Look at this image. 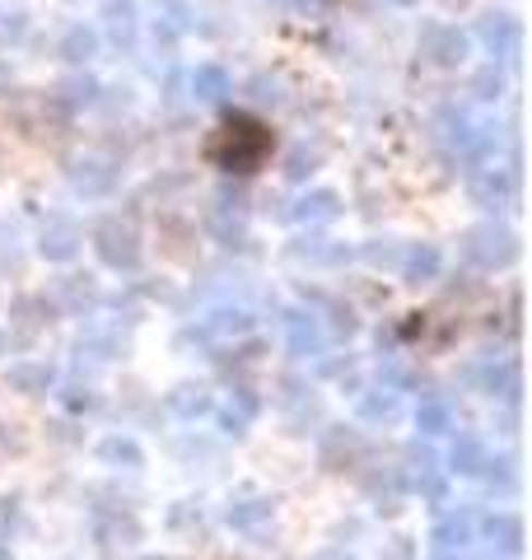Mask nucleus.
Returning a JSON list of instances; mask_svg holds the SVG:
<instances>
[{"instance_id": "1", "label": "nucleus", "mask_w": 532, "mask_h": 560, "mask_svg": "<svg viewBox=\"0 0 532 560\" xmlns=\"http://www.w3.org/2000/svg\"><path fill=\"white\" fill-rule=\"evenodd\" d=\"M266 150H271V136H266L253 118H229L220 126V136H215V145H210V155L220 159L225 169H234V173L257 169Z\"/></svg>"}, {"instance_id": "2", "label": "nucleus", "mask_w": 532, "mask_h": 560, "mask_svg": "<svg viewBox=\"0 0 532 560\" xmlns=\"http://www.w3.org/2000/svg\"><path fill=\"white\" fill-rule=\"evenodd\" d=\"M462 257L476 261V267H486V271L509 267V261L519 257V234L505 229V224H495V220H486V224H476V229L462 234Z\"/></svg>"}, {"instance_id": "3", "label": "nucleus", "mask_w": 532, "mask_h": 560, "mask_svg": "<svg viewBox=\"0 0 532 560\" xmlns=\"http://www.w3.org/2000/svg\"><path fill=\"white\" fill-rule=\"evenodd\" d=\"M94 248H98V257H104L112 271H136V261H141L136 229H131L126 220H118V216L94 229Z\"/></svg>"}, {"instance_id": "4", "label": "nucleus", "mask_w": 532, "mask_h": 560, "mask_svg": "<svg viewBox=\"0 0 532 560\" xmlns=\"http://www.w3.org/2000/svg\"><path fill=\"white\" fill-rule=\"evenodd\" d=\"M421 57L439 71H458L468 61V33L454 24H425L421 28Z\"/></svg>"}, {"instance_id": "5", "label": "nucleus", "mask_w": 532, "mask_h": 560, "mask_svg": "<svg viewBox=\"0 0 532 560\" xmlns=\"http://www.w3.org/2000/svg\"><path fill=\"white\" fill-rule=\"evenodd\" d=\"M112 183H118V169L104 159V155H80L71 163V187L80 196H108Z\"/></svg>"}, {"instance_id": "6", "label": "nucleus", "mask_w": 532, "mask_h": 560, "mask_svg": "<svg viewBox=\"0 0 532 560\" xmlns=\"http://www.w3.org/2000/svg\"><path fill=\"white\" fill-rule=\"evenodd\" d=\"M476 33H481V42H486V52L500 57V61H509L513 52H519V42H523V28H519L513 14H486Z\"/></svg>"}, {"instance_id": "7", "label": "nucleus", "mask_w": 532, "mask_h": 560, "mask_svg": "<svg viewBox=\"0 0 532 560\" xmlns=\"http://www.w3.org/2000/svg\"><path fill=\"white\" fill-rule=\"evenodd\" d=\"M80 243H85V234H80V224L75 220H47L43 224V239H38V253L47 261H71L80 253Z\"/></svg>"}, {"instance_id": "8", "label": "nucleus", "mask_w": 532, "mask_h": 560, "mask_svg": "<svg viewBox=\"0 0 532 560\" xmlns=\"http://www.w3.org/2000/svg\"><path fill=\"white\" fill-rule=\"evenodd\" d=\"M513 187H519V178H513L509 169H486L472 178V202L486 206V210H500L513 202Z\"/></svg>"}, {"instance_id": "9", "label": "nucleus", "mask_w": 532, "mask_h": 560, "mask_svg": "<svg viewBox=\"0 0 532 560\" xmlns=\"http://www.w3.org/2000/svg\"><path fill=\"white\" fill-rule=\"evenodd\" d=\"M407 482L421 490V496H430V500H439L444 496V476H439V458H435V449H425V443H415V449L407 453Z\"/></svg>"}, {"instance_id": "10", "label": "nucleus", "mask_w": 532, "mask_h": 560, "mask_svg": "<svg viewBox=\"0 0 532 560\" xmlns=\"http://www.w3.org/2000/svg\"><path fill=\"white\" fill-rule=\"evenodd\" d=\"M257 327V318H253V308H243V304H229V308H215L210 318L202 322V337H220V341H229V337H247Z\"/></svg>"}, {"instance_id": "11", "label": "nucleus", "mask_w": 532, "mask_h": 560, "mask_svg": "<svg viewBox=\"0 0 532 560\" xmlns=\"http://www.w3.org/2000/svg\"><path fill=\"white\" fill-rule=\"evenodd\" d=\"M286 337H290V351L299 355V360H313V355H323V327H318V318L313 313H290L286 318Z\"/></svg>"}, {"instance_id": "12", "label": "nucleus", "mask_w": 532, "mask_h": 560, "mask_svg": "<svg viewBox=\"0 0 532 560\" xmlns=\"http://www.w3.org/2000/svg\"><path fill=\"white\" fill-rule=\"evenodd\" d=\"M290 216H294L299 224H327V220H337V216H341V196L331 192V187H318V192L299 196Z\"/></svg>"}, {"instance_id": "13", "label": "nucleus", "mask_w": 532, "mask_h": 560, "mask_svg": "<svg viewBox=\"0 0 532 560\" xmlns=\"http://www.w3.org/2000/svg\"><path fill=\"white\" fill-rule=\"evenodd\" d=\"M444 267L439 248H430V243H411V248H402V280H411V285H425V280H435Z\"/></svg>"}, {"instance_id": "14", "label": "nucleus", "mask_w": 532, "mask_h": 560, "mask_svg": "<svg viewBox=\"0 0 532 560\" xmlns=\"http://www.w3.org/2000/svg\"><path fill=\"white\" fill-rule=\"evenodd\" d=\"M397 416H402V392L392 388H374L360 398V421L364 425H392Z\"/></svg>"}, {"instance_id": "15", "label": "nucleus", "mask_w": 532, "mask_h": 560, "mask_svg": "<svg viewBox=\"0 0 532 560\" xmlns=\"http://www.w3.org/2000/svg\"><path fill=\"white\" fill-rule=\"evenodd\" d=\"M271 514H276V504L266 500V496H253V500H234V504H229L225 509V523H229V528H239V533H253Z\"/></svg>"}, {"instance_id": "16", "label": "nucleus", "mask_w": 532, "mask_h": 560, "mask_svg": "<svg viewBox=\"0 0 532 560\" xmlns=\"http://www.w3.org/2000/svg\"><path fill=\"white\" fill-rule=\"evenodd\" d=\"M188 89H192L196 104H225L229 75L220 71V65H196V71L188 75Z\"/></svg>"}, {"instance_id": "17", "label": "nucleus", "mask_w": 532, "mask_h": 560, "mask_svg": "<svg viewBox=\"0 0 532 560\" xmlns=\"http://www.w3.org/2000/svg\"><path fill=\"white\" fill-rule=\"evenodd\" d=\"M472 537H476V519L468 514V509H458V514H444V519H439V528H435L439 551H462Z\"/></svg>"}, {"instance_id": "18", "label": "nucleus", "mask_w": 532, "mask_h": 560, "mask_svg": "<svg viewBox=\"0 0 532 560\" xmlns=\"http://www.w3.org/2000/svg\"><path fill=\"white\" fill-rule=\"evenodd\" d=\"M5 384H10L14 392H28V398H38V392L52 388V369L38 365V360H20V365L5 369Z\"/></svg>"}, {"instance_id": "19", "label": "nucleus", "mask_w": 532, "mask_h": 560, "mask_svg": "<svg viewBox=\"0 0 532 560\" xmlns=\"http://www.w3.org/2000/svg\"><path fill=\"white\" fill-rule=\"evenodd\" d=\"M448 467H454L458 476H481V467H486V443L462 430L454 439V453H448Z\"/></svg>"}, {"instance_id": "20", "label": "nucleus", "mask_w": 532, "mask_h": 560, "mask_svg": "<svg viewBox=\"0 0 532 560\" xmlns=\"http://www.w3.org/2000/svg\"><path fill=\"white\" fill-rule=\"evenodd\" d=\"M486 537L495 541V551L519 556L523 551V519L519 514H491L486 519Z\"/></svg>"}, {"instance_id": "21", "label": "nucleus", "mask_w": 532, "mask_h": 560, "mask_svg": "<svg viewBox=\"0 0 532 560\" xmlns=\"http://www.w3.org/2000/svg\"><path fill=\"white\" fill-rule=\"evenodd\" d=\"M61 57L71 61V65H89V61L98 57V28H89V24L65 28V38H61Z\"/></svg>"}, {"instance_id": "22", "label": "nucleus", "mask_w": 532, "mask_h": 560, "mask_svg": "<svg viewBox=\"0 0 532 560\" xmlns=\"http://www.w3.org/2000/svg\"><path fill=\"white\" fill-rule=\"evenodd\" d=\"M294 261H318V267H337V261H346V243L337 239H299L290 248Z\"/></svg>"}, {"instance_id": "23", "label": "nucleus", "mask_w": 532, "mask_h": 560, "mask_svg": "<svg viewBox=\"0 0 532 560\" xmlns=\"http://www.w3.org/2000/svg\"><path fill=\"white\" fill-rule=\"evenodd\" d=\"M210 406H215V402H210V392H206V388H196V384H182V388L169 392V411H173V416H182V421L206 416Z\"/></svg>"}, {"instance_id": "24", "label": "nucleus", "mask_w": 532, "mask_h": 560, "mask_svg": "<svg viewBox=\"0 0 532 560\" xmlns=\"http://www.w3.org/2000/svg\"><path fill=\"white\" fill-rule=\"evenodd\" d=\"M98 458H104V463H112V467H141V463H145L141 443L126 439V435H108L104 443H98Z\"/></svg>"}, {"instance_id": "25", "label": "nucleus", "mask_w": 532, "mask_h": 560, "mask_svg": "<svg viewBox=\"0 0 532 560\" xmlns=\"http://www.w3.org/2000/svg\"><path fill=\"white\" fill-rule=\"evenodd\" d=\"M481 388L491 392V398H519V369L513 365H491L486 374H481Z\"/></svg>"}, {"instance_id": "26", "label": "nucleus", "mask_w": 532, "mask_h": 560, "mask_svg": "<svg viewBox=\"0 0 532 560\" xmlns=\"http://www.w3.org/2000/svg\"><path fill=\"white\" fill-rule=\"evenodd\" d=\"M108 28H112V38L118 42H136V5L131 0H112L108 5Z\"/></svg>"}, {"instance_id": "27", "label": "nucleus", "mask_w": 532, "mask_h": 560, "mask_svg": "<svg viewBox=\"0 0 532 560\" xmlns=\"http://www.w3.org/2000/svg\"><path fill=\"white\" fill-rule=\"evenodd\" d=\"M415 425H421L425 439H439V435L454 430V421H448V406L444 402H425L421 411H415Z\"/></svg>"}, {"instance_id": "28", "label": "nucleus", "mask_w": 532, "mask_h": 560, "mask_svg": "<svg viewBox=\"0 0 532 560\" xmlns=\"http://www.w3.org/2000/svg\"><path fill=\"white\" fill-rule=\"evenodd\" d=\"M364 261L378 271H397L402 267V248H397L392 239H374V243H364Z\"/></svg>"}, {"instance_id": "29", "label": "nucleus", "mask_w": 532, "mask_h": 560, "mask_svg": "<svg viewBox=\"0 0 532 560\" xmlns=\"http://www.w3.org/2000/svg\"><path fill=\"white\" fill-rule=\"evenodd\" d=\"M253 411H257V402L247 398V392H239V406L229 402V406L220 411V430H225V435H243V430H247V416H253Z\"/></svg>"}, {"instance_id": "30", "label": "nucleus", "mask_w": 532, "mask_h": 560, "mask_svg": "<svg viewBox=\"0 0 532 560\" xmlns=\"http://www.w3.org/2000/svg\"><path fill=\"white\" fill-rule=\"evenodd\" d=\"M24 33H28L24 10H10V5H0V47H14V42H24Z\"/></svg>"}, {"instance_id": "31", "label": "nucleus", "mask_w": 532, "mask_h": 560, "mask_svg": "<svg viewBox=\"0 0 532 560\" xmlns=\"http://www.w3.org/2000/svg\"><path fill=\"white\" fill-rule=\"evenodd\" d=\"M318 159H323L318 150H309V145H299V150L290 155V169H286V173L294 178V183H304V178H309L313 169H318Z\"/></svg>"}, {"instance_id": "32", "label": "nucleus", "mask_w": 532, "mask_h": 560, "mask_svg": "<svg viewBox=\"0 0 532 560\" xmlns=\"http://www.w3.org/2000/svg\"><path fill=\"white\" fill-rule=\"evenodd\" d=\"M98 537L104 541H112V537H126V541H136L141 537V528H136V519H112V523H98Z\"/></svg>"}, {"instance_id": "33", "label": "nucleus", "mask_w": 532, "mask_h": 560, "mask_svg": "<svg viewBox=\"0 0 532 560\" xmlns=\"http://www.w3.org/2000/svg\"><path fill=\"white\" fill-rule=\"evenodd\" d=\"M472 94H476V98H495V94H500V71H495V61L486 65V71H476Z\"/></svg>"}, {"instance_id": "34", "label": "nucleus", "mask_w": 532, "mask_h": 560, "mask_svg": "<svg viewBox=\"0 0 532 560\" xmlns=\"http://www.w3.org/2000/svg\"><path fill=\"white\" fill-rule=\"evenodd\" d=\"M247 98H253V104H280V85L276 80H266V75H257L253 85H247Z\"/></svg>"}, {"instance_id": "35", "label": "nucleus", "mask_w": 532, "mask_h": 560, "mask_svg": "<svg viewBox=\"0 0 532 560\" xmlns=\"http://www.w3.org/2000/svg\"><path fill=\"white\" fill-rule=\"evenodd\" d=\"M61 300L71 304V308H80V304H89V300H94V290H89V285H80V280H65V285H61Z\"/></svg>"}, {"instance_id": "36", "label": "nucleus", "mask_w": 532, "mask_h": 560, "mask_svg": "<svg viewBox=\"0 0 532 560\" xmlns=\"http://www.w3.org/2000/svg\"><path fill=\"white\" fill-rule=\"evenodd\" d=\"M378 560H415V547H411V537H392L388 547H384V556Z\"/></svg>"}, {"instance_id": "37", "label": "nucleus", "mask_w": 532, "mask_h": 560, "mask_svg": "<svg viewBox=\"0 0 532 560\" xmlns=\"http://www.w3.org/2000/svg\"><path fill=\"white\" fill-rule=\"evenodd\" d=\"M94 94H98L94 80H75V85H71V104H94Z\"/></svg>"}, {"instance_id": "38", "label": "nucleus", "mask_w": 532, "mask_h": 560, "mask_svg": "<svg viewBox=\"0 0 532 560\" xmlns=\"http://www.w3.org/2000/svg\"><path fill=\"white\" fill-rule=\"evenodd\" d=\"M318 560H351V556H346V551H327V556H318Z\"/></svg>"}, {"instance_id": "39", "label": "nucleus", "mask_w": 532, "mask_h": 560, "mask_svg": "<svg viewBox=\"0 0 532 560\" xmlns=\"http://www.w3.org/2000/svg\"><path fill=\"white\" fill-rule=\"evenodd\" d=\"M392 5H415V0H392Z\"/></svg>"}, {"instance_id": "40", "label": "nucleus", "mask_w": 532, "mask_h": 560, "mask_svg": "<svg viewBox=\"0 0 532 560\" xmlns=\"http://www.w3.org/2000/svg\"><path fill=\"white\" fill-rule=\"evenodd\" d=\"M145 560H164V556H145Z\"/></svg>"}, {"instance_id": "41", "label": "nucleus", "mask_w": 532, "mask_h": 560, "mask_svg": "<svg viewBox=\"0 0 532 560\" xmlns=\"http://www.w3.org/2000/svg\"><path fill=\"white\" fill-rule=\"evenodd\" d=\"M0 560H10V556H5V551H0Z\"/></svg>"}]
</instances>
